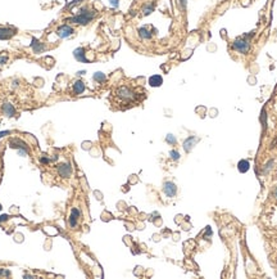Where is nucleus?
Returning <instances> with one entry per match:
<instances>
[{
  "label": "nucleus",
  "mask_w": 277,
  "mask_h": 279,
  "mask_svg": "<svg viewBox=\"0 0 277 279\" xmlns=\"http://www.w3.org/2000/svg\"><path fill=\"white\" fill-rule=\"evenodd\" d=\"M94 17H95V12L91 11V9H81V12L77 16H73L68 18L67 21L72 23H77V25H87Z\"/></svg>",
  "instance_id": "obj_1"
},
{
  "label": "nucleus",
  "mask_w": 277,
  "mask_h": 279,
  "mask_svg": "<svg viewBox=\"0 0 277 279\" xmlns=\"http://www.w3.org/2000/svg\"><path fill=\"white\" fill-rule=\"evenodd\" d=\"M232 48L234 50L241 53V54H246L250 49V44H249V40H246L245 37H240V39H236L232 44Z\"/></svg>",
  "instance_id": "obj_2"
},
{
  "label": "nucleus",
  "mask_w": 277,
  "mask_h": 279,
  "mask_svg": "<svg viewBox=\"0 0 277 279\" xmlns=\"http://www.w3.org/2000/svg\"><path fill=\"white\" fill-rule=\"evenodd\" d=\"M117 97L123 100H133L136 98V93L127 88V86H121V88L117 89Z\"/></svg>",
  "instance_id": "obj_3"
},
{
  "label": "nucleus",
  "mask_w": 277,
  "mask_h": 279,
  "mask_svg": "<svg viewBox=\"0 0 277 279\" xmlns=\"http://www.w3.org/2000/svg\"><path fill=\"white\" fill-rule=\"evenodd\" d=\"M11 147L12 148H18V153L21 156H25L26 153L30 152V148L27 147V144L25 142H22L21 139H12L11 140Z\"/></svg>",
  "instance_id": "obj_4"
},
{
  "label": "nucleus",
  "mask_w": 277,
  "mask_h": 279,
  "mask_svg": "<svg viewBox=\"0 0 277 279\" xmlns=\"http://www.w3.org/2000/svg\"><path fill=\"white\" fill-rule=\"evenodd\" d=\"M73 28L68 25H63L60 26L58 30H56V35H58L59 37H62V39H65V37H69L72 34H73Z\"/></svg>",
  "instance_id": "obj_5"
},
{
  "label": "nucleus",
  "mask_w": 277,
  "mask_h": 279,
  "mask_svg": "<svg viewBox=\"0 0 277 279\" xmlns=\"http://www.w3.org/2000/svg\"><path fill=\"white\" fill-rule=\"evenodd\" d=\"M163 192L167 197H175L177 193V187L172 181H166L163 185Z\"/></svg>",
  "instance_id": "obj_6"
},
{
  "label": "nucleus",
  "mask_w": 277,
  "mask_h": 279,
  "mask_svg": "<svg viewBox=\"0 0 277 279\" xmlns=\"http://www.w3.org/2000/svg\"><path fill=\"white\" fill-rule=\"evenodd\" d=\"M58 172L62 178H69L72 175V166L69 163H62L58 166Z\"/></svg>",
  "instance_id": "obj_7"
},
{
  "label": "nucleus",
  "mask_w": 277,
  "mask_h": 279,
  "mask_svg": "<svg viewBox=\"0 0 277 279\" xmlns=\"http://www.w3.org/2000/svg\"><path fill=\"white\" fill-rule=\"evenodd\" d=\"M16 35L14 28H8V27H0V40H8Z\"/></svg>",
  "instance_id": "obj_8"
},
{
  "label": "nucleus",
  "mask_w": 277,
  "mask_h": 279,
  "mask_svg": "<svg viewBox=\"0 0 277 279\" xmlns=\"http://www.w3.org/2000/svg\"><path fill=\"white\" fill-rule=\"evenodd\" d=\"M85 49L83 48H77V49H74V52H73V55H74V58L77 59L78 62H82V63H87L89 61H87V58L85 57Z\"/></svg>",
  "instance_id": "obj_9"
},
{
  "label": "nucleus",
  "mask_w": 277,
  "mask_h": 279,
  "mask_svg": "<svg viewBox=\"0 0 277 279\" xmlns=\"http://www.w3.org/2000/svg\"><path fill=\"white\" fill-rule=\"evenodd\" d=\"M80 215H81V212H80L78 208H72L71 215H69V225L72 228H74L76 225H77V220H78Z\"/></svg>",
  "instance_id": "obj_10"
},
{
  "label": "nucleus",
  "mask_w": 277,
  "mask_h": 279,
  "mask_svg": "<svg viewBox=\"0 0 277 279\" xmlns=\"http://www.w3.org/2000/svg\"><path fill=\"white\" fill-rule=\"evenodd\" d=\"M72 90H73V94H74V95H80V94H82V93L85 91V84H83V81L77 80V81L73 84Z\"/></svg>",
  "instance_id": "obj_11"
},
{
  "label": "nucleus",
  "mask_w": 277,
  "mask_h": 279,
  "mask_svg": "<svg viewBox=\"0 0 277 279\" xmlns=\"http://www.w3.org/2000/svg\"><path fill=\"white\" fill-rule=\"evenodd\" d=\"M198 142H199V139H198L196 137H190V138H187V139L184 142V148H185V151H186V152H190V151L193 149L194 144L198 143Z\"/></svg>",
  "instance_id": "obj_12"
},
{
  "label": "nucleus",
  "mask_w": 277,
  "mask_h": 279,
  "mask_svg": "<svg viewBox=\"0 0 277 279\" xmlns=\"http://www.w3.org/2000/svg\"><path fill=\"white\" fill-rule=\"evenodd\" d=\"M3 113L8 117H13L16 114V109L11 103H4L3 104Z\"/></svg>",
  "instance_id": "obj_13"
},
{
  "label": "nucleus",
  "mask_w": 277,
  "mask_h": 279,
  "mask_svg": "<svg viewBox=\"0 0 277 279\" xmlns=\"http://www.w3.org/2000/svg\"><path fill=\"white\" fill-rule=\"evenodd\" d=\"M31 48H32V50H34L35 53H41V52L45 50V45H44L42 43H40V41H37V39H35V37L32 39Z\"/></svg>",
  "instance_id": "obj_14"
},
{
  "label": "nucleus",
  "mask_w": 277,
  "mask_h": 279,
  "mask_svg": "<svg viewBox=\"0 0 277 279\" xmlns=\"http://www.w3.org/2000/svg\"><path fill=\"white\" fill-rule=\"evenodd\" d=\"M149 84H150V86L157 88V86H160L162 84H163V79H162L160 75H153L149 79Z\"/></svg>",
  "instance_id": "obj_15"
},
{
  "label": "nucleus",
  "mask_w": 277,
  "mask_h": 279,
  "mask_svg": "<svg viewBox=\"0 0 277 279\" xmlns=\"http://www.w3.org/2000/svg\"><path fill=\"white\" fill-rule=\"evenodd\" d=\"M237 169H239V171H240V172H246L248 170L250 169V163H249V161H246V160L239 161V163H237Z\"/></svg>",
  "instance_id": "obj_16"
},
{
  "label": "nucleus",
  "mask_w": 277,
  "mask_h": 279,
  "mask_svg": "<svg viewBox=\"0 0 277 279\" xmlns=\"http://www.w3.org/2000/svg\"><path fill=\"white\" fill-rule=\"evenodd\" d=\"M139 35H140V37L141 39H151V36H153V34L150 32V31H148V28L146 27H141V28H139Z\"/></svg>",
  "instance_id": "obj_17"
},
{
  "label": "nucleus",
  "mask_w": 277,
  "mask_h": 279,
  "mask_svg": "<svg viewBox=\"0 0 277 279\" xmlns=\"http://www.w3.org/2000/svg\"><path fill=\"white\" fill-rule=\"evenodd\" d=\"M105 79L107 77H105V75H104L103 72H96L94 75V80L98 81V82H104V81H105Z\"/></svg>",
  "instance_id": "obj_18"
},
{
  "label": "nucleus",
  "mask_w": 277,
  "mask_h": 279,
  "mask_svg": "<svg viewBox=\"0 0 277 279\" xmlns=\"http://www.w3.org/2000/svg\"><path fill=\"white\" fill-rule=\"evenodd\" d=\"M153 11H154V5H153V4H149V5L144 7V9H142V12H144V14H145V16L150 14Z\"/></svg>",
  "instance_id": "obj_19"
},
{
  "label": "nucleus",
  "mask_w": 277,
  "mask_h": 279,
  "mask_svg": "<svg viewBox=\"0 0 277 279\" xmlns=\"http://www.w3.org/2000/svg\"><path fill=\"white\" fill-rule=\"evenodd\" d=\"M166 140H167L169 144H176V142H177V140H176V138H175L173 135H172V134H168L167 138H166Z\"/></svg>",
  "instance_id": "obj_20"
},
{
  "label": "nucleus",
  "mask_w": 277,
  "mask_h": 279,
  "mask_svg": "<svg viewBox=\"0 0 277 279\" xmlns=\"http://www.w3.org/2000/svg\"><path fill=\"white\" fill-rule=\"evenodd\" d=\"M169 155H171V158H172V160H178V158H180V153H178L177 151H171V152H169Z\"/></svg>",
  "instance_id": "obj_21"
},
{
  "label": "nucleus",
  "mask_w": 277,
  "mask_h": 279,
  "mask_svg": "<svg viewBox=\"0 0 277 279\" xmlns=\"http://www.w3.org/2000/svg\"><path fill=\"white\" fill-rule=\"evenodd\" d=\"M261 120H262V122H263V126L266 128V111H264V109L262 111V117H261Z\"/></svg>",
  "instance_id": "obj_22"
},
{
  "label": "nucleus",
  "mask_w": 277,
  "mask_h": 279,
  "mask_svg": "<svg viewBox=\"0 0 277 279\" xmlns=\"http://www.w3.org/2000/svg\"><path fill=\"white\" fill-rule=\"evenodd\" d=\"M272 165H273V161H270L268 163H267L266 167H264V172H267V170H270V169L272 167Z\"/></svg>",
  "instance_id": "obj_23"
},
{
  "label": "nucleus",
  "mask_w": 277,
  "mask_h": 279,
  "mask_svg": "<svg viewBox=\"0 0 277 279\" xmlns=\"http://www.w3.org/2000/svg\"><path fill=\"white\" fill-rule=\"evenodd\" d=\"M11 272L9 270H5V269H0V275H9Z\"/></svg>",
  "instance_id": "obj_24"
},
{
  "label": "nucleus",
  "mask_w": 277,
  "mask_h": 279,
  "mask_svg": "<svg viewBox=\"0 0 277 279\" xmlns=\"http://www.w3.org/2000/svg\"><path fill=\"white\" fill-rule=\"evenodd\" d=\"M7 61H8L7 57H0V64H4Z\"/></svg>",
  "instance_id": "obj_25"
},
{
  "label": "nucleus",
  "mask_w": 277,
  "mask_h": 279,
  "mask_svg": "<svg viewBox=\"0 0 277 279\" xmlns=\"http://www.w3.org/2000/svg\"><path fill=\"white\" fill-rule=\"evenodd\" d=\"M8 219H9L8 215H2V216H0V221H5V220H8Z\"/></svg>",
  "instance_id": "obj_26"
},
{
  "label": "nucleus",
  "mask_w": 277,
  "mask_h": 279,
  "mask_svg": "<svg viewBox=\"0 0 277 279\" xmlns=\"http://www.w3.org/2000/svg\"><path fill=\"white\" fill-rule=\"evenodd\" d=\"M110 4H112L113 7H117V5H118V0H110Z\"/></svg>",
  "instance_id": "obj_27"
},
{
  "label": "nucleus",
  "mask_w": 277,
  "mask_h": 279,
  "mask_svg": "<svg viewBox=\"0 0 277 279\" xmlns=\"http://www.w3.org/2000/svg\"><path fill=\"white\" fill-rule=\"evenodd\" d=\"M8 134H9V131H2L0 133V138H3L4 135H8Z\"/></svg>",
  "instance_id": "obj_28"
},
{
  "label": "nucleus",
  "mask_w": 277,
  "mask_h": 279,
  "mask_svg": "<svg viewBox=\"0 0 277 279\" xmlns=\"http://www.w3.org/2000/svg\"><path fill=\"white\" fill-rule=\"evenodd\" d=\"M41 162H44V163H47V162H49V160H47V158H45V157H42V158H41Z\"/></svg>",
  "instance_id": "obj_29"
},
{
  "label": "nucleus",
  "mask_w": 277,
  "mask_h": 279,
  "mask_svg": "<svg viewBox=\"0 0 277 279\" xmlns=\"http://www.w3.org/2000/svg\"><path fill=\"white\" fill-rule=\"evenodd\" d=\"M275 197H276V198H277V190H276V192H275Z\"/></svg>",
  "instance_id": "obj_30"
},
{
  "label": "nucleus",
  "mask_w": 277,
  "mask_h": 279,
  "mask_svg": "<svg viewBox=\"0 0 277 279\" xmlns=\"http://www.w3.org/2000/svg\"><path fill=\"white\" fill-rule=\"evenodd\" d=\"M0 210H2V205H0Z\"/></svg>",
  "instance_id": "obj_31"
}]
</instances>
